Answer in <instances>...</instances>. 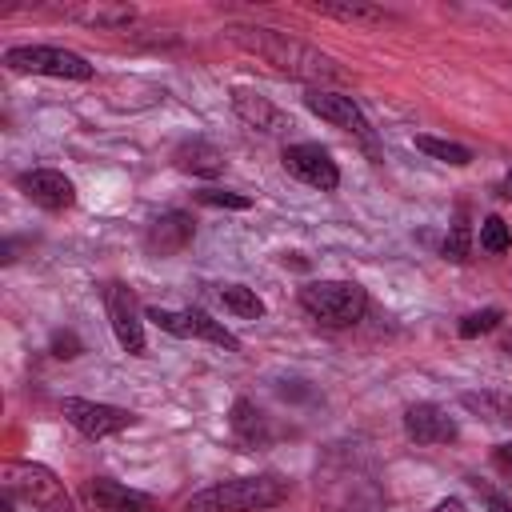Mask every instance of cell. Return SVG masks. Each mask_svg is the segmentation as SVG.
<instances>
[{"label": "cell", "mask_w": 512, "mask_h": 512, "mask_svg": "<svg viewBox=\"0 0 512 512\" xmlns=\"http://www.w3.org/2000/svg\"><path fill=\"white\" fill-rule=\"evenodd\" d=\"M416 148H420V152H428L432 160L452 164V168L472 164V152H468L464 144H456V140H440V136H416Z\"/></svg>", "instance_id": "20"}, {"label": "cell", "mask_w": 512, "mask_h": 512, "mask_svg": "<svg viewBox=\"0 0 512 512\" xmlns=\"http://www.w3.org/2000/svg\"><path fill=\"white\" fill-rule=\"evenodd\" d=\"M500 320H504V312L500 308H480V312H468L464 320H460V336L464 340H472V336H484V332H492V328H500Z\"/></svg>", "instance_id": "23"}, {"label": "cell", "mask_w": 512, "mask_h": 512, "mask_svg": "<svg viewBox=\"0 0 512 512\" xmlns=\"http://www.w3.org/2000/svg\"><path fill=\"white\" fill-rule=\"evenodd\" d=\"M76 16H80V20H88V24L120 28V24H128V20H132V8H112V4H96V8H80Z\"/></svg>", "instance_id": "25"}, {"label": "cell", "mask_w": 512, "mask_h": 512, "mask_svg": "<svg viewBox=\"0 0 512 512\" xmlns=\"http://www.w3.org/2000/svg\"><path fill=\"white\" fill-rule=\"evenodd\" d=\"M432 512H464V504H460L456 496H448V500H440V504H436Z\"/></svg>", "instance_id": "30"}, {"label": "cell", "mask_w": 512, "mask_h": 512, "mask_svg": "<svg viewBox=\"0 0 512 512\" xmlns=\"http://www.w3.org/2000/svg\"><path fill=\"white\" fill-rule=\"evenodd\" d=\"M4 64L12 72L52 76V80H92V64L80 52H68L56 44H16L4 52Z\"/></svg>", "instance_id": "5"}, {"label": "cell", "mask_w": 512, "mask_h": 512, "mask_svg": "<svg viewBox=\"0 0 512 512\" xmlns=\"http://www.w3.org/2000/svg\"><path fill=\"white\" fill-rule=\"evenodd\" d=\"M12 500H16V496H8V492H4V500H0V512H12Z\"/></svg>", "instance_id": "33"}, {"label": "cell", "mask_w": 512, "mask_h": 512, "mask_svg": "<svg viewBox=\"0 0 512 512\" xmlns=\"http://www.w3.org/2000/svg\"><path fill=\"white\" fill-rule=\"evenodd\" d=\"M288 500V480L280 476H236L212 484L188 500V512H260Z\"/></svg>", "instance_id": "2"}, {"label": "cell", "mask_w": 512, "mask_h": 512, "mask_svg": "<svg viewBox=\"0 0 512 512\" xmlns=\"http://www.w3.org/2000/svg\"><path fill=\"white\" fill-rule=\"evenodd\" d=\"M60 412H64V420H68L80 436H88V440H104V436H112V432H124V428H132V420H136L128 408L96 404V400H80V396H64V400H60Z\"/></svg>", "instance_id": "7"}, {"label": "cell", "mask_w": 512, "mask_h": 512, "mask_svg": "<svg viewBox=\"0 0 512 512\" xmlns=\"http://www.w3.org/2000/svg\"><path fill=\"white\" fill-rule=\"evenodd\" d=\"M468 412L484 416L488 424H504L512 428V392H464L460 396Z\"/></svg>", "instance_id": "18"}, {"label": "cell", "mask_w": 512, "mask_h": 512, "mask_svg": "<svg viewBox=\"0 0 512 512\" xmlns=\"http://www.w3.org/2000/svg\"><path fill=\"white\" fill-rule=\"evenodd\" d=\"M404 432L416 440V444H448L460 436L456 420L440 408V404H412L404 412Z\"/></svg>", "instance_id": "13"}, {"label": "cell", "mask_w": 512, "mask_h": 512, "mask_svg": "<svg viewBox=\"0 0 512 512\" xmlns=\"http://www.w3.org/2000/svg\"><path fill=\"white\" fill-rule=\"evenodd\" d=\"M488 512H512V504H508L504 496H496V492H492V496H488Z\"/></svg>", "instance_id": "29"}, {"label": "cell", "mask_w": 512, "mask_h": 512, "mask_svg": "<svg viewBox=\"0 0 512 512\" xmlns=\"http://www.w3.org/2000/svg\"><path fill=\"white\" fill-rule=\"evenodd\" d=\"M172 160L180 172H192V176H220L224 172V152L208 140H184L172 152Z\"/></svg>", "instance_id": "16"}, {"label": "cell", "mask_w": 512, "mask_h": 512, "mask_svg": "<svg viewBox=\"0 0 512 512\" xmlns=\"http://www.w3.org/2000/svg\"><path fill=\"white\" fill-rule=\"evenodd\" d=\"M304 104H308V112H316V116H320V120H328L332 128H340V132H352V136H364V140H368V120H364V112L356 108V100H352V96H344V92H328V88H308Z\"/></svg>", "instance_id": "10"}, {"label": "cell", "mask_w": 512, "mask_h": 512, "mask_svg": "<svg viewBox=\"0 0 512 512\" xmlns=\"http://www.w3.org/2000/svg\"><path fill=\"white\" fill-rule=\"evenodd\" d=\"M224 32H228V40L240 44L244 52L268 60L272 68H280V72H288V76H296V80H320V84H324V80H340V76H344V68H340L328 52H320V48H312V44L288 36V32L252 28V24H232V28H224Z\"/></svg>", "instance_id": "1"}, {"label": "cell", "mask_w": 512, "mask_h": 512, "mask_svg": "<svg viewBox=\"0 0 512 512\" xmlns=\"http://www.w3.org/2000/svg\"><path fill=\"white\" fill-rule=\"evenodd\" d=\"M500 352H504V356H512V332H504V336H500Z\"/></svg>", "instance_id": "32"}, {"label": "cell", "mask_w": 512, "mask_h": 512, "mask_svg": "<svg viewBox=\"0 0 512 512\" xmlns=\"http://www.w3.org/2000/svg\"><path fill=\"white\" fill-rule=\"evenodd\" d=\"M20 192H24L32 204L48 208V212H64V208L76 204L72 180H68L64 172H56V168H32V172H24V176H20Z\"/></svg>", "instance_id": "11"}, {"label": "cell", "mask_w": 512, "mask_h": 512, "mask_svg": "<svg viewBox=\"0 0 512 512\" xmlns=\"http://www.w3.org/2000/svg\"><path fill=\"white\" fill-rule=\"evenodd\" d=\"M200 204H216V208H248L252 200L240 196V192H224V188H204L200 192Z\"/></svg>", "instance_id": "26"}, {"label": "cell", "mask_w": 512, "mask_h": 512, "mask_svg": "<svg viewBox=\"0 0 512 512\" xmlns=\"http://www.w3.org/2000/svg\"><path fill=\"white\" fill-rule=\"evenodd\" d=\"M0 484H4L8 496L24 500L40 512H76L64 480L52 468L36 464V460H4L0 464Z\"/></svg>", "instance_id": "3"}, {"label": "cell", "mask_w": 512, "mask_h": 512, "mask_svg": "<svg viewBox=\"0 0 512 512\" xmlns=\"http://www.w3.org/2000/svg\"><path fill=\"white\" fill-rule=\"evenodd\" d=\"M480 248L492 252V256H500V252L512 248V232H508V224H504L500 216H488V220L480 224Z\"/></svg>", "instance_id": "22"}, {"label": "cell", "mask_w": 512, "mask_h": 512, "mask_svg": "<svg viewBox=\"0 0 512 512\" xmlns=\"http://www.w3.org/2000/svg\"><path fill=\"white\" fill-rule=\"evenodd\" d=\"M500 192H504V196H508V200H512V168H508V172H504V180H500Z\"/></svg>", "instance_id": "31"}, {"label": "cell", "mask_w": 512, "mask_h": 512, "mask_svg": "<svg viewBox=\"0 0 512 512\" xmlns=\"http://www.w3.org/2000/svg\"><path fill=\"white\" fill-rule=\"evenodd\" d=\"M232 108H236V116L244 124H252V128L268 132V136H284L292 128V116L284 108H276L268 96L252 92V88H232Z\"/></svg>", "instance_id": "12"}, {"label": "cell", "mask_w": 512, "mask_h": 512, "mask_svg": "<svg viewBox=\"0 0 512 512\" xmlns=\"http://www.w3.org/2000/svg\"><path fill=\"white\" fill-rule=\"evenodd\" d=\"M280 160H284L288 176H296V180H304V184H312L320 192H332L340 184V168L320 144H288L280 152Z\"/></svg>", "instance_id": "8"}, {"label": "cell", "mask_w": 512, "mask_h": 512, "mask_svg": "<svg viewBox=\"0 0 512 512\" xmlns=\"http://www.w3.org/2000/svg\"><path fill=\"white\" fill-rule=\"evenodd\" d=\"M232 432L240 440H248V444H256L264 436V416H260V408L252 400H236L232 404Z\"/></svg>", "instance_id": "21"}, {"label": "cell", "mask_w": 512, "mask_h": 512, "mask_svg": "<svg viewBox=\"0 0 512 512\" xmlns=\"http://www.w3.org/2000/svg\"><path fill=\"white\" fill-rule=\"evenodd\" d=\"M88 496H92V504H96L100 512H164L148 492L124 488V484H116V480H108V476H96V480L88 484Z\"/></svg>", "instance_id": "14"}, {"label": "cell", "mask_w": 512, "mask_h": 512, "mask_svg": "<svg viewBox=\"0 0 512 512\" xmlns=\"http://www.w3.org/2000/svg\"><path fill=\"white\" fill-rule=\"evenodd\" d=\"M300 304L328 328H348L368 312V292L356 280H308L300 288Z\"/></svg>", "instance_id": "4"}, {"label": "cell", "mask_w": 512, "mask_h": 512, "mask_svg": "<svg viewBox=\"0 0 512 512\" xmlns=\"http://www.w3.org/2000/svg\"><path fill=\"white\" fill-rule=\"evenodd\" d=\"M52 356H60V360L80 356V340H76L72 332H56V336H52Z\"/></svg>", "instance_id": "27"}, {"label": "cell", "mask_w": 512, "mask_h": 512, "mask_svg": "<svg viewBox=\"0 0 512 512\" xmlns=\"http://www.w3.org/2000/svg\"><path fill=\"white\" fill-rule=\"evenodd\" d=\"M192 232H196V224H192L188 212H164L160 220H152L144 244H148L152 256H176L192 244Z\"/></svg>", "instance_id": "15"}, {"label": "cell", "mask_w": 512, "mask_h": 512, "mask_svg": "<svg viewBox=\"0 0 512 512\" xmlns=\"http://www.w3.org/2000/svg\"><path fill=\"white\" fill-rule=\"evenodd\" d=\"M492 464H496L504 476H512V440H508V444H496V452H492Z\"/></svg>", "instance_id": "28"}, {"label": "cell", "mask_w": 512, "mask_h": 512, "mask_svg": "<svg viewBox=\"0 0 512 512\" xmlns=\"http://www.w3.org/2000/svg\"><path fill=\"white\" fill-rule=\"evenodd\" d=\"M440 252H444V260L464 264L468 252H472V232H468V224H452L448 236H444V244H440Z\"/></svg>", "instance_id": "24"}, {"label": "cell", "mask_w": 512, "mask_h": 512, "mask_svg": "<svg viewBox=\"0 0 512 512\" xmlns=\"http://www.w3.org/2000/svg\"><path fill=\"white\" fill-rule=\"evenodd\" d=\"M148 320L180 340H208V344H220L224 352H240V340L220 324L212 320L208 312L200 308H184V312H172V308H148Z\"/></svg>", "instance_id": "6"}, {"label": "cell", "mask_w": 512, "mask_h": 512, "mask_svg": "<svg viewBox=\"0 0 512 512\" xmlns=\"http://www.w3.org/2000/svg\"><path fill=\"white\" fill-rule=\"evenodd\" d=\"M220 304L232 316H244V320H260L264 316V300L248 284H220Z\"/></svg>", "instance_id": "19"}, {"label": "cell", "mask_w": 512, "mask_h": 512, "mask_svg": "<svg viewBox=\"0 0 512 512\" xmlns=\"http://www.w3.org/2000/svg\"><path fill=\"white\" fill-rule=\"evenodd\" d=\"M312 12L332 16V20H340V24H384V20H388L384 8H376V4H356V0H316Z\"/></svg>", "instance_id": "17"}, {"label": "cell", "mask_w": 512, "mask_h": 512, "mask_svg": "<svg viewBox=\"0 0 512 512\" xmlns=\"http://www.w3.org/2000/svg\"><path fill=\"white\" fill-rule=\"evenodd\" d=\"M104 304H108V320H112L116 344L128 356H144V324H140V308H136L132 292L124 284H108L104 288Z\"/></svg>", "instance_id": "9"}]
</instances>
